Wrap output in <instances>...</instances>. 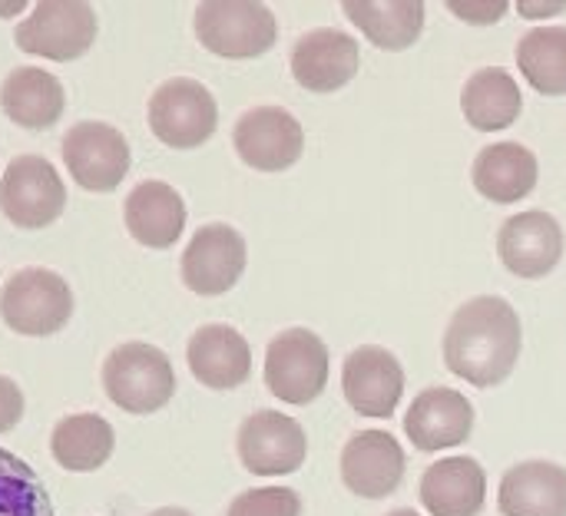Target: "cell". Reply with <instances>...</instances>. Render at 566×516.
Returning <instances> with one entry per match:
<instances>
[{
  "label": "cell",
  "mask_w": 566,
  "mask_h": 516,
  "mask_svg": "<svg viewBox=\"0 0 566 516\" xmlns=\"http://www.w3.org/2000/svg\"><path fill=\"white\" fill-rule=\"evenodd\" d=\"M521 341L514 305L497 295H481L454 312L444 331V365L474 388H497L514 375Z\"/></svg>",
  "instance_id": "6da1fadb"
},
{
  "label": "cell",
  "mask_w": 566,
  "mask_h": 516,
  "mask_svg": "<svg viewBox=\"0 0 566 516\" xmlns=\"http://www.w3.org/2000/svg\"><path fill=\"white\" fill-rule=\"evenodd\" d=\"M106 398L129 414H156L176 394V371L156 345L129 341L103 361Z\"/></svg>",
  "instance_id": "7a4b0ae2"
},
{
  "label": "cell",
  "mask_w": 566,
  "mask_h": 516,
  "mask_svg": "<svg viewBox=\"0 0 566 516\" xmlns=\"http://www.w3.org/2000/svg\"><path fill=\"white\" fill-rule=\"evenodd\" d=\"M199 43L226 60H252L275 46L279 20L265 3L252 0H206L196 7Z\"/></svg>",
  "instance_id": "3957f363"
},
{
  "label": "cell",
  "mask_w": 566,
  "mask_h": 516,
  "mask_svg": "<svg viewBox=\"0 0 566 516\" xmlns=\"http://www.w3.org/2000/svg\"><path fill=\"white\" fill-rule=\"evenodd\" d=\"M332 355L325 341L308 328H289L269 341L265 351V388L295 408H305L322 398L328 385Z\"/></svg>",
  "instance_id": "277c9868"
},
{
  "label": "cell",
  "mask_w": 566,
  "mask_h": 516,
  "mask_svg": "<svg viewBox=\"0 0 566 516\" xmlns=\"http://www.w3.org/2000/svg\"><path fill=\"white\" fill-rule=\"evenodd\" d=\"M149 129L169 149H196L212 139L219 126V106L209 86L192 76H172L149 96Z\"/></svg>",
  "instance_id": "5b68a950"
},
{
  "label": "cell",
  "mask_w": 566,
  "mask_h": 516,
  "mask_svg": "<svg viewBox=\"0 0 566 516\" xmlns=\"http://www.w3.org/2000/svg\"><path fill=\"white\" fill-rule=\"evenodd\" d=\"M0 315L17 335L46 338L70 322L73 292L50 268H23L7 278L0 292Z\"/></svg>",
  "instance_id": "8992f818"
},
{
  "label": "cell",
  "mask_w": 566,
  "mask_h": 516,
  "mask_svg": "<svg viewBox=\"0 0 566 516\" xmlns=\"http://www.w3.org/2000/svg\"><path fill=\"white\" fill-rule=\"evenodd\" d=\"M17 46L33 56L70 63L83 56L96 40V13L90 3L76 0H43L17 27Z\"/></svg>",
  "instance_id": "52a82bcc"
},
{
  "label": "cell",
  "mask_w": 566,
  "mask_h": 516,
  "mask_svg": "<svg viewBox=\"0 0 566 516\" xmlns=\"http://www.w3.org/2000/svg\"><path fill=\"white\" fill-rule=\"evenodd\" d=\"M239 461L255 477H289L308 457L302 424L282 411H255L242 421L235 438Z\"/></svg>",
  "instance_id": "ba28073f"
},
{
  "label": "cell",
  "mask_w": 566,
  "mask_h": 516,
  "mask_svg": "<svg viewBox=\"0 0 566 516\" xmlns=\"http://www.w3.org/2000/svg\"><path fill=\"white\" fill-rule=\"evenodd\" d=\"M66 189L43 156H17L0 179V212L20 229H46L60 219Z\"/></svg>",
  "instance_id": "9c48e42d"
},
{
  "label": "cell",
  "mask_w": 566,
  "mask_h": 516,
  "mask_svg": "<svg viewBox=\"0 0 566 516\" xmlns=\"http://www.w3.org/2000/svg\"><path fill=\"white\" fill-rule=\"evenodd\" d=\"M63 162L86 192H113L129 172V143L109 123H76L63 136Z\"/></svg>",
  "instance_id": "30bf717a"
},
{
  "label": "cell",
  "mask_w": 566,
  "mask_h": 516,
  "mask_svg": "<svg viewBox=\"0 0 566 516\" xmlns=\"http://www.w3.org/2000/svg\"><path fill=\"white\" fill-rule=\"evenodd\" d=\"M232 143L245 166L259 172H285L305 152V129L282 106H255L239 116Z\"/></svg>",
  "instance_id": "8fae6325"
},
{
  "label": "cell",
  "mask_w": 566,
  "mask_h": 516,
  "mask_svg": "<svg viewBox=\"0 0 566 516\" xmlns=\"http://www.w3.org/2000/svg\"><path fill=\"white\" fill-rule=\"evenodd\" d=\"M245 272V239L226 225H202L182 252V282L202 298L226 295Z\"/></svg>",
  "instance_id": "7c38bea8"
},
{
  "label": "cell",
  "mask_w": 566,
  "mask_h": 516,
  "mask_svg": "<svg viewBox=\"0 0 566 516\" xmlns=\"http://www.w3.org/2000/svg\"><path fill=\"white\" fill-rule=\"evenodd\" d=\"M342 391L361 418L388 421L405 398V368L388 348L361 345L345 358Z\"/></svg>",
  "instance_id": "4fadbf2b"
},
{
  "label": "cell",
  "mask_w": 566,
  "mask_h": 516,
  "mask_svg": "<svg viewBox=\"0 0 566 516\" xmlns=\"http://www.w3.org/2000/svg\"><path fill=\"white\" fill-rule=\"evenodd\" d=\"M408 471L405 447L388 431H358L342 451V481L361 501L391 497Z\"/></svg>",
  "instance_id": "5bb4252c"
},
{
  "label": "cell",
  "mask_w": 566,
  "mask_h": 516,
  "mask_svg": "<svg viewBox=\"0 0 566 516\" xmlns=\"http://www.w3.org/2000/svg\"><path fill=\"white\" fill-rule=\"evenodd\" d=\"M497 255L517 278H544L564 259V229L544 209L517 212L497 232Z\"/></svg>",
  "instance_id": "9a60e30c"
},
{
  "label": "cell",
  "mask_w": 566,
  "mask_h": 516,
  "mask_svg": "<svg viewBox=\"0 0 566 516\" xmlns=\"http://www.w3.org/2000/svg\"><path fill=\"white\" fill-rule=\"evenodd\" d=\"M361 66V50L352 33L335 27L308 30L292 46V76L312 93H335L355 80Z\"/></svg>",
  "instance_id": "2e32d148"
},
{
  "label": "cell",
  "mask_w": 566,
  "mask_h": 516,
  "mask_svg": "<svg viewBox=\"0 0 566 516\" xmlns=\"http://www.w3.org/2000/svg\"><path fill=\"white\" fill-rule=\"evenodd\" d=\"M405 431L421 454L461 447L474 431V404L454 388H428L411 401Z\"/></svg>",
  "instance_id": "e0dca14e"
},
{
  "label": "cell",
  "mask_w": 566,
  "mask_h": 516,
  "mask_svg": "<svg viewBox=\"0 0 566 516\" xmlns=\"http://www.w3.org/2000/svg\"><path fill=\"white\" fill-rule=\"evenodd\" d=\"M189 371L212 391H232L252 375V348L229 325H202L186 348Z\"/></svg>",
  "instance_id": "ac0fdd59"
},
{
  "label": "cell",
  "mask_w": 566,
  "mask_h": 516,
  "mask_svg": "<svg viewBox=\"0 0 566 516\" xmlns=\"http://www.w3.org/2000/svg\"><path fill=\"white\" fill-rule=\"evenodd\" d=\"M418 497L431 516H478L488 504V474L474 457H444L421 474Z\"/></svg>",
  "instance_id": "d6986e66"
},
{
  "label": "cell",
  "mask_w": 566,
  "mask_h": 516,
  "mask_svg": "<svg viewBox=\"0 0 566 516\" xmlns=\"http://www.w3.org/2000/svg\"><path fill=\"white\" fill-rule=\"evenodd\" d=\"M497 510L504 516H566V467L524 461L501 477Z\"/></svg>",
  "instance_id": "ffe728a7"
},
{
  "label": "cell",
  "mask_w": 566,
  "mask_h": 516,
  "mask_svg": "<svg viewBox=\"0 0 566 516\" xmlns=\"http://www.w3.org/2000/svg\"><path fill=\"white\" fill-rule=\"evenodd\" d=\"M471 179L484 199L497 206H514L537 189L541 166L537 156L521 143H491L478 152Z\"/></svg>",
  "instance_id": "44dd1931"
},
{
  "label": "cell",
  "mask_w": 566,
  "mask_h": 516,
  "mask_svg": "<svg viewBox=\"0 0 566 516\" xmlns=\"http://www.w3.org/2000/svg\"><path fill=\"white\" fill-rule=\"evenodd\" d=\"M123 215H126L129 235L146 249H169L179 242V235L186 229L182 196L169 182H159V179L139 182L126 196Z\"/></svg>",
  "instance_id": "7402d4cb"
},
{
  "label": "cell",
  "mask_w": 566,
  "mask_h": 516,
  "mask_svg": "<svg viewBox=\"0 0 566 516\" xmlns=\"http://www.w3.org/2000/svg\"><path fill=\"white\" fill-rule=\"evenodd\" d=\"M461 109H464V119L474 129L501 133V129H507V126H514L521 119L524 96H521V86L511 76V70H504V66H481L464 83Z\"/></svg>",
  "instance_id": "603a6c76"
},
{
  "label": "cell",
  "mask_w": 566,
  "mask_h": 516,
  "mask_svg": "<svg viewBox=\"0 0 566 516\" xmlns=\"http://www.w3.org/2000/svg\"><path fill=\"white\" fill-rule=\"evenodd\" d=\"M63 83L40 66H17L0 86L3 113L23 129H46L63 116Z\"/></svg>",
  "instance_id": "cb8c5ba5"
},
{
  "label": "cell",
  "mask_w": 566,
  "mask_h": 516,
  "mask_svg": "<svg viewBox=\"0 0 566 516\" xmlns=\"http://www.w3.org/2000/svg\"><path fill=\"white\" fill-rule=\"evenodd\" d=\"M345 17L365 33L378 50H408L418 43L424 30V3L421 0H345Z\"/></svg>",
  "instance_id": "d4e9b609"
},
{
  "label": "cell",
  "mask_w": 566,
  "mask_h": 516,
  "mask_svg": "<svg viewBox=\"0 0 566 516\" xmlns=\"http://www.w3.org/2000/svg\"><path fill=\"white\" fill-rule=\"evenodd\" d=\"M116 447L113 424L99 414H70L56 421L50 434V454L63 471L73 474H93L99 471Z\"/></svg>",
  "instance_id": "484cf974"
},
{
  "label": "cell",
  "mask_w": 566,
  "mask_h": 516,
  "mask_svg": "<svg viewBox=\"0 0 566 516\" xmlns=\"http://www.w3.org/2000/svg\"><path fill=\"white\" fill-rule=\"evenodd\" d=\"M517 66L541 96L566 93V27H534L517 43Z\"/></svg>",
  "instance_id": "4316f807"
},
{
  "label": "cell",
  "mask_w": 566,
  "mask_h": 516,
  "mask_svg": "<svg viewBox=\"0 0 566 516\" xmlns=\"http://www.w3.org/2000/svg\"><path fill=\"white\" fill-rule=\"evenodd\" d=\"M0 516H56L36 471L0 447Z\"/></svg>",
  "instance_id": "83f0119b"
},
{
  "label": "cell",
  "mask_w": 566,
  "mask_h": 516,
  "mask_svg": "<svg viewBox=\"0 0 566 516\" xmlns=\"http://www.w3.org/2000/svg\"><path fill=\"white\" fill-rule=\"evenodd\" d=\"M226 516H302V497L292 487H252L229 504Z\"/></svg>",
  "instance_id": "f1b7e54d"
},
{
  "label": "cell",
  "mask_w": 566,
  "mask_h": 516,
  "mask_svg": "<svg viewBox=\"0 0 566 516\" xmlns=\"http://www.w3.org/2000/svg\"><path fill=\"white\" fill-rule=\"evenodd\" d=\"M458 20L464 23H474V27H488V23H497L507 17V0H448L444 3Z\"/></svg>",
  "instance_id": "f546056e"
},
{
  "label": "cell",
  "mask_w": 566,
  "mask_h": 516,
  "mask_svg": "<svg viewBox=\"0 0 566 516\" xmlns=\"http://www.w3.org/2000/svg\"><path fill=\"white\" fill-rule=\"evenodd\" d=\"M20 418H23V391L10 378H0V434L13 431Z\"/></svg>",
  "instance_id": "4dcf8cb0"
},
{
  "label": "cell",
  "mask_w": 566,
  "mask_h": 516,
  "mask_svg": "<svg viewBox=\"0 0 566 516\" xmlns=\"http://www.w3.org/2000/svg\"><path fill=\"white\" fill-rule=\"evenodd\" d=\"M564 7H566V0H544V3H537V0H517V13H521V17H527V20L557 17Z\"/></svg>",
  "instance_id": "1f68e13d"
},
{
  "label": "cell",
  "mask_w": 566,
  "mask_h": 516,
  "mask_svg": "<svg viewBox=\"0 0 566 516\" xmlns=\"http://www.w3.org/2000/svg\"><path fill=\"white\" fill-rule=\"evenodd\" d=\"M146 516H192L189 510H182V507H163V510H153V514Z\"/></svg>",
  "instance_id": "d6a6232c"
},
{
  "label": "cell",
  "mask_w": 566,
  "mask_h": 516,
  "mask_svg": "<svg viewBox=\"0 0 566 516\" xmlns=\"http://www.w3.org/2000/svg\"><path fill=\"white\" fill-rule=\"evenodd\" d=\"M23 3H0V13H17Z\"/></svg>",
  "instance_id": "836d02e7"
},
{
  "label": "cell",
  "mask_w": 566,
  "mask_h": 516,
  "mask_svg": "<svg viewBox=\"0 0 566 516\" xmlns=\"http://www.w3.org/2000/svg\"><path fill=\"white\" fill-rule=\"evenodd\" d=\"M385 516H421L418 510H408V507H401V510H391V514H385Z\"/></svg>",
  "instance_id": "e575fe53"
}]
</instances>
